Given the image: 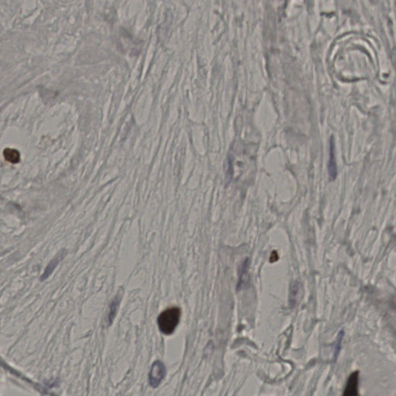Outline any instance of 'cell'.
Here are the masks:
<instances>
[{
  "mask_svg": "<svg viewBox=\"0 0 396 396\" xmlns=\"http://www.w3.org/2000/svg\"><path fill=\"white\" fill-rule=\"evenodd\" d=\"M255 151L253 148H248V147L238 149L239 153H236L232 158L231 165L233 177L238 180L243 176H248L250 172H252L255 160Z\"/></svg>",
  "mask_w": 396,
  "mask_h": 396,
  "instance_id": "6da1fadb",
  "label": "cell"
},
{
  "mask_svg": "<svg viewBox=\"0 0 396 396\" xmlns=\"http://www.w3.org/2000/svg\"><path fill=\"white\" fill-rule=\"evenodd\" d=\"M181 311L178 307H170L161 313L157 319L159 330L165 335H170L175 331L180 322Z\"/></svg>",
  "mask_w": 396,
  "mask_h": 396,
  "instance_id": "7a4b0ae2",
  "label": "cell"
},
{
  "mask_svg": "<svg viewBox=\"0 0 396 396\" xmlns=\"http://www.w3.org/2000/svg\"><path fill=\"white\" fill-rule=\"evenodd\" d=\"M166 368L160 360H156L153 364L149 374V382L153 388H157L164 378Z\"/></svg>",
  "mask_w": 396,
  "mask_h": 396,
  "instance_id": "3957f363",
  "label": "cell"
},
{
  "mask_svg": "<svg viewBox=\"0 0 396 396\" xmlns=\"http://www.w3.org/2000/svg\"><path fill=\"white\" fill-rule=\"evenodd\" d=\"M358 383L359 371H355L348 378L346 387L343 395L345 396H358Z\"/></svg>",
  "mask_w": 396,
  "mask_h": 396,
  "instance_id": "277c9868",
  "label": "cell"
},
{
  "mask_svg": "<svg viewBox=\"0 0 396 396\" xmlns=\"http://www.w3.org/2000/svg\"><path fill=\"white\" fill-rule=\"evenodd\" d=\"M4 158L5 160L16 164L17 162H20V154L19 151H17L14 149L7 148L4 150L3 152Z\"/></svg>",
  "mask_w": 396,
  "mask_h": 396,
  "instance_id": "5b68a950",
  "label": "cell"
},
{
  "mask_svg": "<svg viewBox=\"0 0 396 396\" xmlns=\"http://www.w3.org/2000/svg\"><path fill=\"white\" fill-rule=\"evenodd\" d=\"M329 170L330 175L332 179H334L337 176V167H336L335 160H334V143L331 140V147H330V159L329 162Z\"/></svg>",
  "mask_w": 396,
  "mask_h": 396,
  "instance_id": "8992f818",
  "label": "cell"
},
{
  "mask_svg": "<svg viewBox=\"0 0 396 396\" xmlns=\"http://www.w3.org/2000/svg\"><path fill=\"white\" fill-rule=\"evenodd\" d=\"M120 303V298L119 297H116L114 300L112 302V304L110 305V308H109V323H112L113 322V319H114L115 317H116V313H117V310H118L119 306Z\"/></svg>",
  "mask_w": 396,
  "mask_h": 396,
  "instance_id": "52a82bcc",
  "label": "cell"
},
{
  "mask_svg": "<svg viewBox=\"0 0 396 396\" xmlns=\"http://www.w3.org/2000/svg\"><path fill=\"white\" fill-rule=\"evenodd\" d=\"M61 259V257L60 256V257H57L56 259H54V260H52L51 262H50V264L47 266L46 270H45L44 273H43V277H42V280H43V279H46V278L53 273V271H54L56 266L58 265Z\"/></svg>",
  "mask_w": 396,
  "mask_h": 396,
  "instance_id": "ba28073f",
  "label": "cell"
},
{
  "mask_svg": "<svg viewBox=\"0 0 396 396\" xmlns=\"http://www.w3.org/2000/svg\"><path fill=\"white\" fill-rule=\"evenodd\" d=\"M278 259V255L277 251H273L270 255V263H275Z\"/></svg>",
  "mask_w": 396,
  "mask_h": 396,
  "instance_id": "9c48e42d",
  "label": "cell"
}]
</instances>
